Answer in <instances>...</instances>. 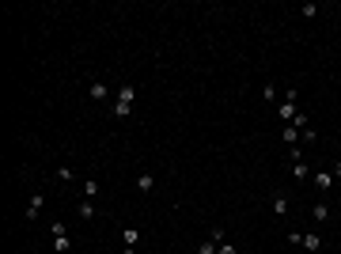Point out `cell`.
Segmentation results:
<instances>
[{
  "label": "cell",
  "mask_w": 341,
  "mask_h": 254,
  "mask_svg": "<svg viewBox=\"0 0 341 254\" xmlns=\"http://www.w3.org/2000/svg\"><path fill=\"white\" fill-rule=\"evenodd\" d=\"M315 186H319V190L326 193V190L334 186V171H319V175H315Z\"/></svg>",
  "instance_id": "obj_5"
},
{
  "label": "cell",
  "mask_w": 341,
  "mask_h": 254,
  "mask_svg": "<svg viewBox=\"0 0 341 254\" xmlns=\"http://www.w3.org/2000/svg\"><path fill=\"white\" fill-rule=\"evenodd\" d=\"M42 205H46V197H42V193H34V197H31V205H27V220H34V216L42 212Z\"/></svg>",
  "instance_id": "obj_6"
},
{
  "label": "cell",
  "mask_w": 341,
  "mask_h": 254,
  "mask_svg": "<svg viewBox=\"0 0 341 254\" xmlns=\"http://www.w3.org/2000/svg\"><path fill=\"white\" fill-rule=\"evenodd\" d=\"M76 212H80V220H91V216H95V201H91V197H84Z\"/></svg>",
  "instance_id": "obj_8"
},
{
  "label": "cell",
  "mask_w": 341,
  "mask_h": 254,
  "mask_svg": "<svg viewBox=\"0 0 341 254\" xmlns=\"http://www.w3.org/2000/svg\"><path fill=\"white\" fill-rule=\"evenodd\" d=\"M133 99H137V87H133V84H121V87H117L114 118H129V110H133Z\"/></svg>",
  "instance_id": "obj_1"
},
{
  "label": "cell",
  "mask_w": 341,
  "mask_h": 254,
  "mask_svg": "<svg viewBox=\"0 0 341 254\" xmlns=\"http://www.w3.org/2000/svg\"><path fill=\"white\" fill-rule=\"evenodd\" d=\"M311 216H315L319 224H326V220H330V205H326V201H319L315 209H311Z\"/></svg>",
  "instance_id": "obj_7"
},
{
  "label": "cell",
  "mask_w": 341,
  "mask_h": 254,
  "mask_svg": "<svg viewBox=\"0 0 341 254\" xmlns=\"http://www.w3.org/2000/svg\"><path fill=\"white\" fill-rule=\"evenodd\" d=\"M299 137H303V133H299V129H296V126H292V122H288V126H284V129H281V140H284L288 148H292V144H296V140H299Z\"/></svg>",
  "instance_id": "obj_3"
},
{
  "label": "cell",
  "mask_w": 341,
  "mask_h": 254,
  "mask_svg": "<svg viewBox=\"0 0 341 254\" xmlns=\"http://www.w3.org/2000/svg\"><path fill=\"white\" fill-rule=\"evenodd\" d=\"M303 247H307L311 254H315V251H322V235H315V232H311V235H303Z\"/></svg>",
  "instance_id": "obj_9"
},
{
  "label": "cell",
  "mask_w": 341,
  "mask_h": 254,
  "mask_svg": "<svg viewBox=\"0 0 341 254\" xmlns=\"http://www.w3.org/2000/svg\"><path fill=\"white\" fill-rule=\"evenodd\" d=\"M137 190H140V193L156 190V175H152V171H140V175H137Z\"/></svg>",
  "instance_id": "obj_2"
},
{
  "label": "cell",
  "mask_w": 341,
  "mask_h": 254,
  "mask_svg": "<svg viewBox=\"0 0 341 254\" xmlns=\"http://www.w3.org/2000/svg\"><path fill=\"white\" fill-rule=\"evenodd\" d=\"M121 243H125V247H137L140 243V232H137V228H125V232H121Z\"/></svg>",
  "instance_id": "obj_10"
},
{
  "label": "cell",
  "mask_w": 341,
  "mask_h": 254,
  "mask_svg": "<svg viewBox=\"0 0 341 254\" xmlns=\"http://www.w3.org/2000/svg\"><path fill=\"white\" fill-rule=\"evenodd\" d=\"M296 114H299V110H296V103H288V99H284V103H281V118H284V126H288V122H292Z\"/></svg>",
  "instance_id": "obj_11"
},
{
  "label": "cell",
  "mask_w": 341,
  "mask_h": 254,
  "mask_svg": "<svg viewBox=\"0 0 341 254\" xmlns=\"http://www.w3.org/2000/svg\"><path fill=\"white\" fill-rule=\"evenodd\" d=\"M84 197H91V201L99 197V182H95V179H87V182H84Z\"/></svg>",
  "instance_id": "obj_13"
},
{
  "label": "cell",
  "mask_w": 341,
  "mask_h": 254,
  "mask_svg": "<svg viewBox=\"0 0 341 254\" xmlns=\"http://www.w3.org/2000/svg\"><path fill=\"white\" fill-rule=\"evenodd\" d=\"M262 99H269V103H273V99H277V87L266 84V87H262Z\"/></svg>",
  "instance_id": "obj_15"
},
{
  "label": "cell",
  "mask_w": 341,
  "mask_h": 254,
  "mask_svg": "<svg viewBox=\"0 0 341 254\" xmlns=\"http://www.w3.org/2000/svg\"><path fill=\"white\" fill-rule=\"evenodd\" d=\"M50 232H54V239H57V235H68V232H64V224H61V220H54V224H50Z\"/></svg>",
  "instance_id": "obj_18"
},
{
  "label": "cell",
  "mask_w": 341,
  "mask_h": 254,
  "mask_svg": "<svg viewBox=\"0 0 341 254\" xmlns=\"http://www.w3.org/2000/svg\"><path fill=\"white\" fill-rule=\"evenodd\" d=\"M288 247H303V235H299V232H288Z\"/></svg>",
  "instance_id": "obj_16"
},
{
  "label": "cell",
  "mask_w": 341,
  "mask_h": 254,
  "mask_svg": "<svg viewBox=\"0 0 341 254\" xmlns=\"http://www.w3.org/2000/svg\"><path fill=\"white\" fill-rule=\"evenodd\" d=\"M137 254H140V251H137Z\"/></svg>",
  "instance_id": "obj_20"
},
{
  "label": "cell",
  "mask_w": 341,
  "mask_h": 254,
  "mask_svg": "<svg viewBox=\"0 0 341 254\" xmlns=\"http://www.w3.org/2000/svg\"><path fill=\"white\" fill-rule=\"evenodd\" d=\"M87 95H91V99H99V103H103V99H107V95H110V87H107V84H103V80H95V84L87 87Z\"/></svg>",
  "instance_id": "obj_4"
},
{
  "label": "cell",
  "mask_w": 341,
  "mask_h": 254,
  "mask_svg": "<svg viewBox=\"0 0 341 254\" xmlns=\"http://www.w3.org/2000/svg\"><path fill=\"white\" fill-rule=\"evenodd\" d=\"M292 175L303 182V179H307V163H303V159H296V163H292Z\"/></svg>",
  "instance_id": "obj_14"
},
{
  "label": "cell",
  "mask_w": 341,
  "mask_h": 254,
  "mask_svg": "<svg viewBox=\"0 0 341 254\" xmlns=\"http://www.w3.org/2000/svg\"><path fill=\"white\" fill-rule=\"evenodd\" d=\"M54 247L64 254V251H68V235H57V239H54Z\"/></svg>",
  "instance_id": "obj_17"
},
{
  "label": "cell",
  "mask_w": 341,
  "mask_h": 254,
  "mask_svg": "<svg viewBox=\"0 0 341 254\" xmlns=\"http://www.w3.org/2000/svg\"><path fill=\"white\" fill-rule=\"evenodd\" d=\"M216 254H239V251H235L231 243H220V251H216Z\"/></svg>",
  "instance_id": "obj_19"
},
{
  "label": "cell",
  "mask_w": 341,
  "mask_h": 254,
  "mask_svg": "<svg viewBox=\"0 0 341 254\" xmlns=\"http://www.w3.org/2000/svg\"><path fill=\"white\" fill-rule=\"evenodd\" d=\"M273 212H277V216H288V197H284V193L273 197Z\"/></svg>",
  "instance_id": "obj_12"
}]
</instances>
